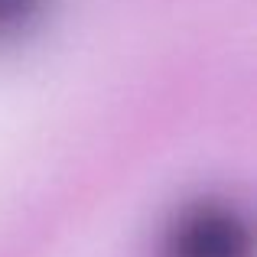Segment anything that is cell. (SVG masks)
<instances>
[{
    "label": "cell",
    "instance_id": "obj_1",
    "mask_svg": "<svg viewBox=\"0 0 257 257\" xmlns=\"http://www.w3.org/2000/svg\"><path fill=\"white\" fill-rule=\"evenodd\" d=\"M163 257H251V225L234 205L195 202L170 225Z\"/></svg>",
    "mask_w": 257,
    "mask_h": 257
},
{
    "label": "cell",
    "instance_id": "obj_2",
    "mask_svg": "<svg viewBox=\"0 0 257 257\" xmlns=\"http://www.w3.org/2000/svg\"><path fill=\"white\" fill-rule=\"evenodd\" d=\"M46 0H0V39H17L43 17Z\"/></svg>",
    "mask_w": 257,
    "mask_h": 257
}]
</instances>
